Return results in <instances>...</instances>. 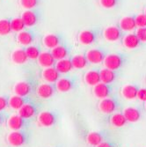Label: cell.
Listing matches in <instances>:
<instances>
[{
  "mask_svg": "<svg viewBox=\"0 0 146 147\" xmlns=\"http://www.w3.org/2000/svg\"><path fill=\"white\" fill-rule=\"evenodd\" d=\"M55 67L57 70L61 73V74H65L70 72L73 68L72 62H71V57H68L65 59H62L59 61H57Z\"/></svg>",
  "mask_w": 146,
  "mask_h": 147,
  "instance_id": "d4e9b609",
  "label": "cell"
},
{
  "mask_svg": "<svg viewBox=\"0 0 146 147\" xmlns=\"http://www.w3.org/2000/svg\"><path fill=\"white\" fill-rule=\"evenodd\" d=\"M85 140L88 144L95 147V146L100 144L101 143L108 140V133L105 130L92 131L87 134Z\"/></svg>",
  "mask_w": 146,
  "mask_h": 147,
  "instance_id": "ba28073f",
  "label": "cell"
},
{
  "mask_svg": "<svg viewBox=\"0 0 146 147\" xmlns=\"http://www.w3.org/2000/svg\"><path fill=\"white\" fill-rule=\"evenodd\" d=\"M136 34L138 36V38L140 39L142 43L146 42V26L145 28H137Z\"/></svg>",
  "mask_w": 146,
  "mask_h": 147,
  "instance_id": "74e56055",
  "label": "cell"
},
{
  "mask_svg": "<svg viewBox=\"0 0 146 147\" xmlns=\"http://www.w3.org/2000/svg\"><path fill=\"white\" fill-rule=\"evenodd\" d=\"M8 106V101L7 100L3 97V96H0V112L5 110Z\"/></svg>",
  "mask_w": 146,
  "mask_h": 147,
  "instance_id": "ab89813d",
  "label": "cell"
},
{
  "mask_svg": "<svg viewBox=\"0 0 146 147\" xmlns=\"http://www.w3.org/2000/svg\"><path fill=\"white\" fill-rule=\"evenodd\" d=\"M24 104H25V101H24L23 97H20V96L16 95V94L11 96L8 101V105L12 109H15V110H20L23 107Z\"/></svg>",
  "mask_w": 146,
  "mask_h": 147,
  "instance_id": "4dcf8cb0",
  "label": "cell"
},
{
  "mask_svg": "<svg viewBox=\"0 0 146 147\" xmlns=\"http://www.w3.org/2000/svg\"><path fill=\"white\" fill-rule=\"evenodd\" d=\"M144 109H145V110H146V102H144Z\"/></svg>",
  "mask_w": 146,
  "mask_h": 147,
  "instance_id": "b9f144b4",
  "label": "cell"
},
{
  "mask_svg": "<svg viewBox=\"0 0 146 147\" xmlns=\"http://www.w3.org/2000/svg\"><path fill=\"white\" fill-rule=\"evenodd\" d=\"M85 55L90 63L99 64L104 62L106 57L108 56V51L104 48L98 47L87 50Z\"/></svg>",
  "mask_w": 146,
  "mask_h": 147,
  "instance_id": "5b68a950",
  "label": "cell"
},
{
  "mask_svg": "<svg viewBox=\"0 0 146 147\" xmlns=\"http://www.w3.org/2000/svg\"><path fill=\"white\" fill-rule=\"evenodd\" d=\"M42 76L47 83L56 84L61 78V73L57 70L55 66H53L49 68H44L42 72Z\"/></svg>",
  "mask_w": 146,
  "mask_h": 147,
  "instance_id": "2e32d148",
  "label": "cell"
},
{
  "mask_svg": "<svg viewBox=\"0 0 146 147\" xmlns=\"http://www.w3.org/2000/svg\"><path fill=\"white\" fill-rule=\"evenodd\" d=\"M38 63L43 68H49L56 65L57 60L52 56L51 52L44 51L42 52L41 55H40L38 58Z\"/></svg>",
  "mask_w": 146,
  "mask_h": 147,
  "instance_id": "7402d4cb",
  "label": "cell"
},
{
  "mask_svg": "<svg viewBox=\"0 0 146 147\" xmlns=\"http://www.w3.org/2000/svg\"><path fill=\"white\" fill-rule=\"evenodd\" d=\"M7 141L11 146L19 147L26 143V137L22 132L19 130L11 131L7 136Z\"/></svg>",
  "mask_w": 146,
  "mask_h": 147,
  "instance_id": "ffe728a7",
  "label": "cell"
},
{
  "mask_svg": "<svg viewBox=\"0 0 146 147\" xmlns=\"http://www.w3.org/2000/svg\"><path fill=\"white\" fill-rule=\"evenodd\" d=\"M109 122H110L111 125L115 128L124 127L128 123V121H127L126 117L124 116L123 113H120V112H116L114 114H112V115L109 118Z\"/></svg>",
  "mask_w": 146,
  "mask_h": 147,
  "instance_id": "484cf974",
  "label": "cell"
},
{
  "mask_svg": "<svg viewBox=\"0 0 146 147\" xmlns=\"http://www.w3.org/2000/svg\"><path fill=\"white\" fill-rule=\"evenodd\" d=\"M126 62V56L122 53H111L106 57L103 63L106 68L113 71H118L122 67Z\"/></svg>",
  "mask_w": 146,
  "mask_h": 147,
  "instance_id": "7a4b0ae2",
  "label": "cell"
},
{
  "mask_svg": "<svg viewBox=\"0 0 146 147\" xmlns=\"http://www.w3.org/2000/svg\"><path fill=\"white\" fill-rule=\"evenodd\" d=\"M56 91H57L56 85L54 86L53 84L44 83V84L40 85L37 87L36 93H37V95L42 99H49L55 94Z\"/></svg>",
  "mask_w": 146,
  "mask_h": 147,
  "instance_id": "7c38bea8",
  "label": "cell"
},
{
  "mask_svg": "<svg viewBox=\"0 0 146 147\" xmlns=\"http://www.w3.org/2000/svg\"><path fill=\"white\" fill-rule=\"evenodd\" d=\"M95 147H117V145L115 143H114L110 140H107V141L101 143L100 144H99Z\"/></svg>",
  "mask_w": 146,
  "mask_h": 147,
  "instance_id": "60d3db41",
  "label": "cell"
},
{
  "mask_svg": "<svg viewBox=\"0 0 146 147\" xmlns=\"http://www.w3.org/2000/svg\"><path fill=\"white\" fill-rule=\"evenodd\" d=\"M102 35L106 41L110 42H115L117 41L122 40L124 37V32L121 29L119 25H114L107 26L106 28L103 29Z\"/></svg>",
  "mask_w": 146,
  "mask_h": 147,
  "instance_id": "277c9868",
  "label": "cell"
},
{
  "mask_svg": "<svg viewBox=\"0 0 146 147\" xmlns=\"http://www.w3.org/2000/svg\"><path fill=\"white\" fill-rule=\"evenodd\" d=\"M120 107H121V104L119 102V100L111 96L105 98L103 100H100L98 105L99 110L101 113L107 114V115H112V114L116 113V111L120 109Z\"/></svg>",
  "mask_w": 146,
  "mask_h": 147,
  "instance_id": "3957f363",
  "label": "cell"
},
{
  "mask_svg": "<svg viewBox=\"0 0 146 147\" xmlns=\"http://www.w3.org/2000/svg\"><path fill=\"white\" fill-rule=\"evenodd\" d=\"M77 78L76 76H69L60 78L55 84L57 90L60 92H68L73 90L77 85Z\"/></svg>",
  "mask_w": 146,
  "mask_h": 147,
  "instance_id": "8992f818",
  "label": "cell"
},
{
  "mask_svg": "<svg viewBox=\"0 0 146 147\" xmlns=\"http://www.w3.org/2000/svg\"><path fill=\"white\" fill-rule=\"evenodd\" d=\"M7 125L11 130H20L24 125V119L20 115H13L9 117Z\"/></svg>",
  "mask_w": 146,
  "mask_h": 147,
  "instance_id": "f1b7e54d",
  "label": "cell"
},
{
  "mask_svg": "<svg viewBox=\"0 0 146 147\" xmlns=\"http://www.w3.org/2000/svg\"><path fill=\"white\" fill-rule=\"evenodd\" d=\"M36 114L35 107L30 103H25L22 108L19 110V115L23 119H29Z\"/></svg>",
  "mask_w": 146,
  "mask_h": 147,
  "instance_id": "f546056e",
  "label": "cell"
},
{
  "mask_svg": "<svg viewBox=\"0 0 146 147\" xmlns=\"http://www.w3.org/2000/svg\"><path fill=\"white\" fill-rule=\"evenodd\" d=\"M123 115L126 117L128 123H137L142 118L143 111L139 107H128L124 109Z\"/></svg>",
  "mask_w": 146,
  "mask_h": 147,
  "instance_id": "8fae6325",
  "label": "cell"
},
{
  "mask_svg": "<svg viewBox=\"0 0 146 147\" xmlns=\"http://www.w3.org/2000/svg\"><path fill=\"white\" fill-rule=\"evenodd\" d=\"M42 42L48 49H54L61 44H63V38L59 34H48L43 37Z\"/></svg>",
  "mask_w": 146,
  "mask_h": 147,
  "instance_id": "5bb4252c",
  "label": "cell"
},
{
  "mask_svg": "<svg viewBox=\"0 0 146 147\" xmlns=\"http://www.w3.org/2000/svg\"><path fill=\"white\" fill-rule=\"evenodd\" d=\"M122 0H99L100 6L105 9H113L120 5Z\"/></svg>",
  "mask_w": 146,
  "mask_h": 147,
  "instance_id": "d590c367",
  "label": "cell"
},
{
  "mask_svg": "<svg viewBox=\"0 0 146 147\" xmlns=\"http://www.w3.org/2000/svg\"><path fill=\"white\" fill-rule=\"evenodd\" d=\"M11 30L13 32L20 33L26 28L23 20L21 18H14L11 20Z\"/></svg>",
  "mask_w": 146,
  "mask_h": 147,
  "instance_id": "836d02e7",
  "label": "cell"
},
{
  "mask_svg": "<svg viewBox=\"0 0 146 147\" xmlns=\"http://www.w3.org/2000/svg\"><path fill=\"white\" fill-rule=\"evenodd\" d=\"M31 90H32L31 85L26 81H20L16 83L14 87H13V91H14L15 94L20 97L28 96L31 92Z\"/></svg>",
  "mask_w": 146,
  "mask_h": 147,
  "instance_id": "cb8c5ba5",
  "label": "cell"
},
{
  "mask_svg": "<svg viewBox=\"0 0 146 147\" xmlns=\"http://www.w3.org/2000/svg\"><path fill=\"white\" fill-rule=\"evenodd\" d=\"M84 81L87 86H95L96 85L100 83L101 79H100V70L92 69V70L88 71L84 76Z\"/></svg>",
  "mask_w": 146,
  "mask_h": 147,
  "instance_id": "ac0fdd59",
  "label": "cell"
},
{
  "mask_svg": "<svg viewBox=\"0 0 146 147\" xmlns=\"http://www.w3.org/2000/svg\"><path fill=\"white\" fill-rule=\"evenodd\" d=\"M26 55H28V59L35 60L39 58L42 52L39 47L34 46V45H30V46H28V48L26 49Z\"/></svg>",
  "mask_w": 146,
  "mask_h": 147,
  "instance_id": "d6a6232c",
  "label": "cell"
},
{
  "mask_svg": "<svg viewBox=\"0 0 146 147\" xmlns=\"http://www.w3.org/2000/svg\"><path fill=\"white\" fill-rule=\"evenodd\" d=\"M71 62H72L73 68L77 69V70L85 69L90 63L88 62L85 55H82V54H77V55L71 57Z\"/></svg>",
  "mask_w": 146,
  "mask_h": 147,
  "instance_id": "4316f807",
  "label": "cell"
},
{
  "mask_svg": "<svg viewBox=\"0 0 146 147\" xmlns=\"http://www.w3.org/2000/svg\"><path fill=\"white\" fill-rule=\"evenodd\" d=\"M113 91H114V88L112 85L105 84L103 82L99 83L98 85L94 86V89H92L94 96L100 100H103L105 98L110 97L113 93Z\"/></svg>",
  "mask_w": 146,
  "mask_h": 147,
  "instance_id": "9c48e42d",
  "label": "cell"
},
{
  "mask_svg": "<svg viewBox=\"0 0 146 147\" xmlns=\"http://www.w3.org/2000/svg\"><path fill=\"white\" fill-rule=\"evenodd\" d=\"M42 3V0H20V5L26 10L35 9Z\"/></svg>",
  "mask_w": 146,
  "mask_h": 147,
  "instance_id": "e575fe53",
  "label": "cell"
},
{
  "mask_svg": "<svg viewBox=\"0 0 146 147\" xmlns=\"http://www.w3.org/2000/svg\"><path fill=\"white\" fill-rule=\"evenodd\" d=\"M26 28H33L41 20V12L36 9L26 10L22 12L20 17Z\"/></svg>",
  "mask_w": 146,
  "mask_h": 147,
  "instance_id": "52a82bcc",
  "label": "cell"
},
{
  "mask_svg": "<svg viewBox=\"0 0 146 147\" xmlns=\"http://www.w3.org/2000/svg\"><path fill=\"white\" fill-rule=\"evenodd\" d=\"M137 99L143 102H146V88H140L138 91Z\"/></svg>",
  "mask_w": 146,
  "mask_h": 147,
  "instance_id": "f35d334b",
  "label": "cell"
},
{
  "mask_svg": "<svg viewBox=\"0 0 146 147\" xmlns=\"http://www.w3.org/2000/svg\"><path fill=\"white\" fill-rule=\"evenodd\" d=\"M0 123H1V116H0Z\"/></svg>",
  "mask_w": 146,
  "mask_h": 147,
  "instance_id": "ee69618b",
  "label": "cell"
},
{
  "mask_svg": "<svg viewBox=\"0 0 146 147\" xmlns=\"http://www.w3.org/2000/svg\"><path fill=\"white\" fill-rule=\"evenodd\" d=\"M119 26L123 32H132L137 28L136 15H129L122 18L119 22Z\"/></svg>",
  "mask_w": 146,
  "mask_h": 147,
  "instance_id": "9a60e30c",
  "label": "cell"
},
{
  "mask_svg": "<svg viewBox=\"0 0 146 147\" xmlns=\"http://www.w3.org/2000/svg\"><path fill=\"white\" fill-rule=\"evenodd\" d=\"M11 58V61L16 64H23L28 60V55L26 53V49H15L14 51H12Z\"/></svg>",
  "mask_w": 146,
  "mask_h": 147,
  "instance_id": "83f0119b",
  "label": "cell"
},
{
  "mask_svg": "<svg viewBox=\"0 0 146 147\" xmlns=\"http://www.w3.org/2000/svg\"><path fill=\"white\" fill-rule=\"evenodd\" d=\"M51 54L54 57V58L57 61L62 60V59H65L70 57L71 55V49L69 47H67L65 44H61L54 49H51Z\"/></svg>",
  "mask_w": 146,
  "mask_h": 147,
  "instance_id": "d6986e66",
  "label": "cell"
},
{
  "mask_svg": "<svg viewBox=\"0 0 146 147\" xmlns=\"http://www.w3.org/2000/svg\"><path fill=\"white\" fill-rule=\"evenodd\" d=\"M57 116L55 113L51 111H42L38 115V123L42 127H52L56 124Z\"/></svg>",
  "mask_w": 146,
  "mask_h": 147,
  "instance_id": "30bf717a",
  "label": "cell"
},
{
  "mask_svg": "<svg viewBox=\"0 0 146 147\" xmlns=\"http://www.w3.org/2000/svg\"><path fill=\"white\" fill-rule=\"evenodd\" d=\"M11 20L7 19L0 20V36H5L11 34Z\"/></svg>",
  "mask_w": 146,
  "mask_h": 147,
  "instance_id": "1f68e13d",
  "label": "cell"
},
{
  "mask_svg": "<svg viewBox=\"0 0 146 147\" xmlns=\"http://www.w3.org/2000/svg\"><path fill=\"white\" fill-rule=\"evenodd\" d=\"M102 33L103 30L99 28L85 29L78 33L77 40L79 43H81L82 45H92L99 41L100 37L102 35Z\"/></svg>",
  "mask_w": 146,
  "mask_h": 147,
  "instance_id": "6da1fadb",
  "label": "cell"
},
{
  "mask_svg": "<svg viewBox=\"0 0 146 147\" xmlns=\"http://www.w3.org/2000/svg\"><path fill=\"white\" fill-rule=\"evenodd\" d=\"M136 22L137 28H145L146 26V14L140 13L136 15Z\"/></svg>",
  "mask_w": 146,
  "mask_h": 147,
  "instance_id": "8d00e7d4",
  "label": "cell"
},
{
  "mask_svg": "<svg viewBox=\"0 0 146 147\" xmlns=\"http://www.w3.org/2000/svg\"><path fill=\"white\" fill-rule=\"evenodd\" d=\"M100 79L101 82L105 84H113L115 80L118 78V73L117 71H113L108 68H102L100 70Z\"/></svg>",
  "mask_w": 146,
  "mask_h": 147,
  "instance_id": "44dd1931",
  "label": "cell"
},
{
  "mask_svg": "<svg viewBox=\"0 0 146 147\" xmlns=\"http://www.w3.org/2000/svg\"><path fill=\"white\" fill-rule=\"evenodd\" d=\"M36 34L32 30H23L17 35V41L23 46H30L35 40Z\"/></svg>",
  "mask_w": 146,
  "mask_h": 147,
  "instance_id": "e0dca14e",
  "label": "cell"
},
{
  "mask_svg": "<svg viewBox=\"0 0 146 147\" xmlns=\"http://www.w3.org/2000/svg\"><path fill=\"white\" fill-rule=\"evenodd\" d=\"M139 87L134 84H129L122 87V94L127 100H135L137 99V94Z\"/></svg>",
  "mask_w": 146,
  "mask_h": 147,
  "instance_id": "603a6c76",
  "label": "cell"
},
{
  "mask_svg": "<svg viewBox=\"0 0 146 147\" xmlns=\"http://www.w3.org/2000/svg\"><path fill=\"white\" fill-rule=\"evenodd\" d=\"M143 13H144V14H146V7H145V9H144V11H143Z\"/></svg>",
  "mask_w": 146,
  "mask_h": 147,
  "instance_id": "7bdbcfd3",
  "label": "cell"
},
{
  "mask_svg": "<svg viewBox=\"0 0 146 147\" xmlns=\"http://www.w3.org/2000/svg\"><path fill=\"white\" fill-rule=\"evenodd\" d=\"M122 45L128 49H136L139 48L142 44V42L137 35L136 33H129L124 35L122 38Z\"/></svg>",
  "mask_w": 146,
  "mask_h": 147,
  "instance_id": "4fadbf2b",
  "label": "cell"
}]
</instances>
